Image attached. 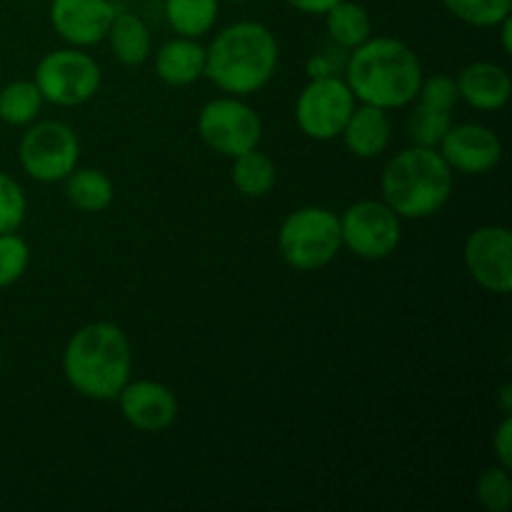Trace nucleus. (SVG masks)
<instances>
[{
	"mask_svg": "<svg viewBox=\"0 0 512 512\" xmlns=\"http://www.w3.org/2000/svg\"><path fill=\"white\" fill-rule=\"evenodd\" d=\"M343 80L358 103L383 110L405 108L418 98L423 63L403 40L370 35L363 45L353 48Z\"/></svg>",
	"mask_w": 512,
	"mask_h": 512,
	"instance_id": "nucleus-1",
	"label": "nucleus"
},
{
	"mask_svg": "<svg viewBox=\"0 0 512 512\" xmlns=\"http://www.w3.org/2000/svg\"><path fill=\"white\" fill-rule=\"evenodd\" d=\"M280 48L273 30L255 20L228 25L205 48V78L230 95H253L273 80Z\"/></svg>",
	"mask_w": 512,
	"mask_h": 512,
	"instance_id": "nucleus-2",
	"label": "nucleus"
},
{
	"mask_svg": "<svg viewBox=\"0 0 512 512\" xmlns=\"http://www.w3.org/2000/svg\"><path fill=\"white\" fill-rule=\"evenodd\" d=\"M133 370L130 340L118 325L88 323L73 333L63 353V375L75 393L90 400H115Z\"/></svg>",
	"mask_w": 512,
	"mask_h": 512,
	"instance_id": "nucleus-3",
	"label": "nucleus"
},
{
	"mask_svg": "<svg viewBox=\"0 0 512 512\" xmlns=\"http://www.w3.org/2000/svg\"><path fill=\"white\" fill-rule=\"evenodd\" d=\"M380 193L400 218H430L453 195V168L438 148L413 145L388 160L380 175Z\"/></svg>",
	"mask_w": 512,
	"mask_h": 512,
	"instance_id": "nucleus-4",
	"label": "nucleus"
},
{
	"mask_svg": "<svg viewBox=\"0 0 512 512\" xmlns=\"http://www.w3.org/2000/svg\"><path fill=\"white\" fill-rule=\"evenodd\" d=\"M278 248L285 263L295 270H320L333 263L343 248L340 218L328 208L305 205L283 220Z\"/></svg>",
	"mask_w": 512,
	"mask_h": 512,
	"instance_id": "nucleus-5",
	"label": "nucleus"
},
{
	"mask_svg": "<svg viewBox=\"0 0 512 512\" xmlns=\"http://www.w3.org/2000/svg\"><path fill=\"white\" fill-rule=\"evenodd\" d=\"M33 83L38 85L43 100L60 108H73L98 95L103 85V70L93 55L70 45L40 58Z\"/></svg>",
	"mask_w": 512,
	"mask_h": 512,
	"instance_id": "nucleus-6",
	"label": "nucleus"
},
{
	"mask_svg": "<svg viewBox=\"0 0 512 512\" xmlns=\"http://www.w3.org/2000/svg\"><path fill=\"white\" fill-rule=\"evenodd\" d=\"M80 160V140L70 125L60 120L30 123L18 145V163L38 183H60Z\"/></svg>",
	"mask_w": 512,
	"mask_h": 512,
	"instance_id": "nucleus-7",
	"label": "nucleus"
},
{
	"mask_svg": "<svg viewBox=\"0 0 512 512\" xmlns=\"http://www.w3.org/2000/svg\"><path fill=\"white\" fill-rule=\"evenodd\" d=\"M198 133L203 143L225 158L258 148L263 138V120L238 95L215 98L198 113Z\"/></svg>",
	"mask_w": 512,
	"mask_h": 512,
	"instance_id": "nucleus-8",
	"label": "nucleus"
},
{
	"mask_svg": "<svg viewBox=\"0 0 512 512\" xmlns=\"http://www.w3.org/2000/svg\"><path fill=\"white\" fill-rule=\"evenodd\" d=\"M355 105L358 100L343 78H335L333 73L320 75L310 78L300 90L295 100V123L313 140L340 138Z\"/></svg>",
	"mask_w": 512,
	"mask_h": 512,
	"instance_id": "nucleus-9",
	"label": "nucleus"
},
{
	"mask_svg": "<svg viewBox=\"0 0 512 512\" xmlns=\"http://www.w3.org/2000/svg\"><path fill=\"white\" fill-rule=\"evenodd\" d=\"M400 215L383 200H358L340 215L343 245L363 260H383L403 238Z\"/></svg>",
	"mask_w": 512,
	"mask_h": 512,
	"instance_id": "nucleus-10",
	"label": "nucleus"
},
{
	"mask_svg": "<svg viewBox=\"0 0 512 512\" xmlns=\"http://www.w3.org/2000/svg\"><path fill=\"white\" fill-rule=\"evenodd\" d=\"M470 278L488 293L508 295L512 290V235L505 225H483L473 230L463 248Z\"/></svg>",
	"mask_w": 512,
	"mask_h": 512,
	"instance_id": "nucleus-11",
	"label": "nucleus"
},
{
	"mask_svg": "<svg viewBox=\"0 0 512 512\" xmlns=\"http://www.w3.org/2000/svg\"><path fill=\"white\" fill-rule=\"evenodd\" d=\"M438 150L450 168L465 175L490 173L503 158V143L498 135L478 123L450 125Z\"/></svg>",
	"mask_w": 512,
	"mask_h": 512,
	"instance_id": "nucleus-12",
	"label": "nucleus"
},
{
	"mask_svg": "<svg viewBox=\"0 0 512 512\" xmlns=\"http://www.w3.org/2000/svg\"><path fill=\"white\" fill-rule=\"evenodd\" d=\"M113 0H53L50 23L53 30L73 48H88L108 35L115 18Z\"/></svg>",
	"mask_w": 512,
	"mask_h": 512,
	"instance_id": "nucleus-13",
	"label": "nucleus"
},
{
	"mask_svg": "<svg viewBox=\"0 0 512 512\" xmlns=\"http://www.w3.org/2000/svg\"><path fill=\"white\" fill-rule=\"evenodd\" d=\"M115 400L123 418L143 433H160L178 418V398L158 380H128Z\"/></svg>",
	"mask_w": 512,
	"mask_h": 512,
	"instance_id": "nucleus-14",
	"label": "nucleus"
},
{
	"mask_svg": "<svg viewBox=\"0 0 512 512\" xmlns=\"http://www.w3.org/2000/svg\"><path fill=\"white\" fill-rule=\"evenodd\" d=\"M458 98L475 110H500L510 100L512 78L508 70L490 60H478L460 70L455 78Z\"/></svg>",
	"mask_w": 512,
	"mask_h": 512,
	"instance_id": "nucleus-15",
	"label": "nucleus"
},
{
	"mask_svg": "<svg viewBox=\"0 0 512 512\" xmlns=\"http://www.w3.org/2000/svg\"><path fill=\"white\" fill-rule=\"evenodd\" d=\"M393 125H390L388 110L375 108V105H355L345 123L340 138L345 140V148L358 158H378L388 150Z\"/></svg>",
	"mask_w": 512,
	"mask_h": 512,
	"instance_id": "nucleus-16",
	"label": "nucleus"
},
{
	"mask_svg": "<svg viewBox=\"0 0 512 512\" xmlns=\"http://www.w3.org/2000/svg\"><path fill=\"white\" fill-rule=\"evenodd\" d=\"M153 65L165 85H173V88L193 85L205 75V48L195 38L178 35L155 53Z\"/></svg>",
	"mask_w": 512,
	"mask_h": 512,
	"instance_id": "nucleus-17",
	"label": "nucleus"
},
{
	"mask_svg": "<svg viewBox=\"0 0 512 512\" xmlns=\"http://www.w3.org/2000/svg\"><path fill=\"white\" fill-rule=\"evenodd\" d=\"M105 38H108L115 58L128 68H138L153 53V38H150L148 25L135 13H115Z\"/></svg>",
	"mask_w": 512,
	"mask_h": 512,
	"instance_id": "nucleus-18",
	"label": "nucleus"
},
{
	"mask_svg": "<svg viewBox=\"0 0 512 512\" xmlns=\"http://www.w3.org/2000/svg\"><path fill=\"white\" fill-rule=\"evenodd\" d=\"M65 198L83 213H100L115 198L113 180L98 168H75L65 178Z\"/></svg>",
	"mask_w": 512,
	"mask_h": 512,
	"instance_id": "nucleus-19",
	"label": "nucleus"
},
{
	"mask_svg": "<svg viewBox=\"0 0 512 512\" xmlns=\"http://www.w3.org/2000/svg\"><path fill=\"white\" fill-rule=\"evenodd\" d=\"M325 25H328L330 40L345 50L358 48L373 35V20H370L368 8L360 3H350V0H340L330 8L325 13Z\"/></svg>",
	"mask_w": 512,
	"mask_h": 512,
	"instance_id": "nucleus-20",
	"label": "nucleus"
},
{
	"mask_svg": "<svg viewBox=\"0 0 512 512\" xmlns=\"http://www.w3.org/2000/svg\"><path fill=\"white\" fill-rule=\"evenodd\" d=\"M230 175H233V185L238 188V193L248 195V198H265L278 180L273 158L258 148L235 155Z\"/></svg>",
	"mask_w": 512,
	"mask_h": 512,
	"instance_id": "nucleus-21",
	"label": "nucleus"
},
{
	"mask_svg": "<svg viewBox=\"0 0 512 512\" xmlns=\"http://www.w3.org/2000/svg\"><path fill=\"white\" fill-rule=\"evenodd\" d=\"M220 0H165V18L183 38H200L215 25Z\"/></svg>",
	"mask_w": 512,
	"mask_h": 512,
	"instance_id": "nucleus-22",
	"label": "nucleus"
},
{
	"mask_svg": "<svg viewBox=\"0 0 512 512\" xmlns=\"http://www.w3.org/2000/svg\"><path fill=\"white\" fill-rule=\"evenodd\" d=\"M43 103V95L33 80H13L0 90V120L23 128V125L35 123Z\"/></svg>",
	"mask_w": 512,
	"mask_h": 512,
	"instance_id": "nucleus-23",
	"label": "nucleus"
},
{
	"mask_svg": "<svg viewBox=\"0 0 512 512\" xmlns=\"http://www.w3.org/2000/svg\"><path fill=\"white\" fill-rule=\"evenodd\" d=\"M453 125V115L450 110H438L430 108V105L418 103L410 113L408 120V133L413 145H423V148H438L440 140L445 138V133Z\"/></svg>",
	"mask_w": 512,
	"mask_h": 512,
	"instance_id": "nucleus-24",
	"label": "nucleus"
},
{
	"mask_svg": "<svg viewBox=\"0 0 512 512\" xmlns=\"http://www.w3.org/2000/svg\"><path fill=\"white\" fill-rule=\"evenodd\" d=\"M443 5L473 28H495L512 13V0H443Z\"/></svg>",
	"mask_w": 512,
	"mask_h": 512,
	"instance_id": "nucleus-25",
	"label": "nucleus"
},
{
	"mask_svg": "<svg viewBox=\"0 0 512 512\" xmlns=\"http://www.w3.org/2000/svg\"><path fill=\"white\" fill-rule=\"evenodd\" d=\"M30 265V245L15 233H0V288L18 283Z\"/></svg>",
	"mask_w": 512,
	"mask_h": 512,
	"instance_id": "nucleus-26",
	"label": "nucleus"
},
{
	"mask_svg": "<svg viewBox=\"0 0 512 512\" xmlns=\"http://www.w3.org/2000/svg\"><path fill=\"white\" fill-rule=\"evenodd\" d=\"M478 503L488 512H508L512 505V480L508 468H490L478 480Z\"/></svg>",
	"mask_w": 512,
	"mask_h": 512,
	"instance_id": "nucleus-27",
	"label": "nucleus"
},
{
	"mask_svg": "<svg viewBox=\"0 0 512 512\" xmlns=\"http://www.w3.org/2000/svg\"><path fill=\"white\" fill-rule=\"evenodd\" d=\"M28 213V198L18 180L0 170V233H15Z\"/></svg>",
	"mask_w": 512,
	"mask_h": 512,
	"instance_id": "nucleus-28",
	"label": "nucleus"
},
{
	"mask_svg": "<svg viewBox=\"0 0 512 512\" xmlns=\"http://www.w3.org/2000/svg\"><path fill=\"white\" fill-rule=\"evenodd\" d=\"M415 100L423 105H430V108L453 110V105L458 103V85H455V78L443 73L430 75V78L423 75V83H420L418 98Z\"/></svg>",
	"mask_w": 512,
	"mask_h": 512,
	"instance_id": "nucleus-29",
	"label": "nucleus"
},
{
	"mask_svg": "<svg viewBox=\"0 0 512 512\" xmlns=\"http://www.w3.org/2000/svg\"><path fill=\"white\" fill-rule=\"evenodd\" d=\"M493 450H495V458L500 460L503 468H512V420L510 415H505L503 423L498 425L493 435Z\"/></svg>",
	"mask_w": 512,
	"mask_h": 512,
	"instance_id": "nucleus-30",
	"label": "nucleus"
},
{
	"mask_svg": "<svg viewBox=\"0 0 512 512\" xmlns=\"http://www.w3.org/2000/svg\"><path fill=\"white\" fill-rule=\"evenodd\" d=\"M290 8H295L298 13H308V15H325L335 3L340 0H285Z\"/></svg>",
	"mask_w": 512,
	"mask_h": 512,
	"instance_id": "nucleus-31",
	"label": "nucleus"
},
{
	"mask_svg": "<svg viewBox=\"0 0 512 512\" xmlns=\"http://www.w3.org/2000/svg\"><path fill=\"white\" fill-rule=\"evenodd\" d=\"M510 35H512V18L508 15V18H505L503 23H500V40H503L505 55L512 53V40H510Z\"/></svg>",
	"mask_w": 512,
	"mask_h": 512,
	"instance_id": "nucleus-32",
	"label": "nucleus"
},
{
	"mask_svg": "<svg viewBox=\"0 0 512 512\" xmlns=\"http://www.w3.org/2000/svg\"><path fill=\"white\" fill-rule=\"evenodd\" d=\"M512 385L505 383L503 388H500V408H503V413H510L512 410Z\"/></svg>",
	"mask_w": 512,
	"mask_h": 512,
	"instance_id": "nucleus-33",
	"label": "nucleus"
},
{
	"mask_svg": "<svg viewBox=\"0 0 512 512\" xmlns=\"http://www.w3.org/2000/svg\"><path fill=\"white\" fill-rule=\"evenodd\" d=\"M228 3H245V0H228Z\"/></svg>",
	"mask_w": 512,
	"mask_h": 512,
	"instance_id": "nucleus-34",
	"label": "nucleus"
},
{
	"mask_svg": "<svg viewBox=\"0 0 512 512\" xmlns=\"http://www.w3.org/2000/svg\"><path fill=\"white\" fill-rule=\"evenodd\" d=\"M113 3H120V0H113Z\"/></svg>",
	"mask_w": 512,
	"mask_h": 512,
	"instance_id": "nucleus-35",
	"label": "nucleus"
}]
</instances>
